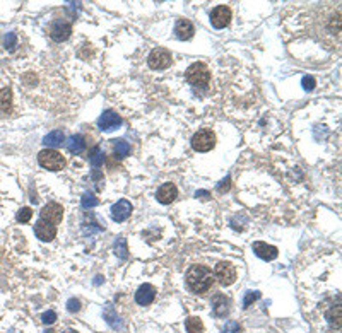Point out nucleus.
<instances>
[{
  "instance_id": "1",
  "label": "nucleus",
  "mask_w": 342,
  "mask_h": 333,
  "mask_svg": "<svg viewBox=\"0 0 342 333\" xmlns=\"http://www.w3.org/2000/svg\"><path fill=\"white\" fill-rule=\"evenodd\" d=\"M185 279H187V286L195 294H206L213 287V280H214L213 270L206 265H192L188 268Z\"/></svg>"
},
{
  "instance_id": "2",
  "label": "nucleus",
  "mask_w": 342,
  "mask_h": 333,
  "mask_svg": "<svg viewBox=\"0 0 342 333\" xmlns=\"http://www.w3.org/2000/svg\"><path fill=\"white\" fill-rule=\"evenodd\" d=\"M185 79L193 87H206L211 80V70L209 67L202 62H195L187 69L185 72Z\"/></svg>"
},
{
  "instance_id": "3",
  "label": "nucleus",
  "mask_w": 342,
  "mask_h": 333,
  "mask_svg": "<svg viewBox=\"0 0 342 333\" xmlns=\"http://www.w3.org/2000/svg\"><path fill=\"white\" fill-rule=\"evenodd\" d=\"M38 162L43 169L48 171H60L65 168V157L55 149H43L38 154Z\"/></svg>"
},
{
  "instance_id": "4",
  "label": "nucleus",
  "mask_w": 342,
  "mask_h": 333,
  "mask_svg": "<svg viewBox=\"0 0 342 333\" xmlns=\"http://www.w3.org/2000/svg\"><path fill=\"white\" fill-rule=\"evenodd\" d=\"M215 146V133L209 128H202L192 137V147L197 152H209Z\"/></svg>"
},
{
  "instance_id": "5",
  "label": "nucleus",
  "mask_w": 342,
  "mask_h": 333,
  "mask_svg": "<svg viewBox=\"0 0 342 333\" xmlns=\"http://www.w3.org/2000/svg\"><path fill=\"white\" fill-rule=\"evenodd\" d=\"M147 64L152 70H165L173 64V55L166 48H154L147 57Z\"/></svg>"
},
{
  "instance_id": "6",
  "label": "nucleus",
  "mask_w": 342,
  "mask_h": 333,
  "mask_svg": "<svg viewBox=\"0 0 342 333\" xmlns=\"http://www.w3.org/2000/svg\"><path fill=\"white\" fill-rule=\"evenodd\" d=\"M214 277L219 280V284L224 287H229L236 282V268L229 261H219L214 268Z\"/></svg>"
},
{
  "instance_id": "7",
  "label": "nucleus",
  "mask_w": 342,
  "mask_h": 333,
  "mask_svg": "<svg viewBox=\"0 0 342 333\" xmlns=\"http://www.w3.org/2000/svg\"><path fill=\"white\" fill-rule=\"evenodd\" d=\"M40 219L44 222H50V224L57 225L60 224L62 219H64V207L57 202H50L42 209V214H40Z\"/></svg>"
},
{
  "instance_id": "8",
  "label": "nucleus",
  "mask_w": 342,
  "mask_h": 333,
  "mask_svg": "<svg viewBox=\"0 0 342 333\" xmlns=\"http://www.w3.org/2000/svg\"><path fill=\"white\" fill-rule=\"evenodd\" d=\"M122 123H124L122 116L120 114H117V111H113V110L103 111V114L98 118V127L105 132L117 130L118 127H122Z\"/></svg>"
},
{
  "instance_id": "9",
  "label": "nucleus",
  "mask_w": 342,
  "mask_h": 333,
  "mask_svg": "<svg viewBox=\"0 0 342 333\" xmlns=\"http://www.w3.org/2000/svg\"><path fill=\"white\" fill-rule=\"evenodd\" d=\"M231 9L228 5H217L215 9L211 12V24L214 26L215 29H224L226 26H229L231 22Z\"/></svg>"
},
{
  "instance_id": "10",
  "label": "nucleus",
  "mask_w": 342,
  "mask_h": 333,
  "mask_svg": "<svg viewBox=\"0 0 342 333\" xmlns=\"http://www.w3.org/2000/svg\"><path fill=\"white\" fill-rule=\"evenodd\" d=\"M70 33H72V26H70V22H67V21H55V22H51V26H50V38L53 39V41H57V43L65 41V39L70 36Z\"/></svg>"
},
{
  "instance_id": "11",
  "label": "nucleus",
  "mask_w": 342,
  "mask_h": 333,
  "mask_svg": "<svg viewBox=\"0 0 342 333\" xmlns=\"http://www.w3.org/2000/svg\"><path fill=\"white\" fill-rule=\"evenodd\" d=\"M35 234L36 238L40 239V241H53L55 236H57V225L50 224V222H44L40 219L38 222L35 224Z\"/></svg>"
},
{
  "instance_id": "12",
  "label": "nucleus",
  "mask_w": 342,
  "mask_h": 333,
  "mask_svg": "<svg viewBox=\"0 0 342 333\" xmlns=\"http://www.w3.org/2000/svg\"><path fill=\"white\" fill-rule=\"evenodd\" d=\"M178 197V188L174 183H165L158 188L156 191V198L163 205H170L171 202H174V198Z\"/></svg>"
},
{
  "instance_id": "13",
  "label": "nucleus",
  "mask_w": 342,
  "mask_h": 333,
  "mask_svg": "<svg viewBox=\"0 0 342 333\" xmlns=\"http://www.w3.org/2000/svg\"><path fill=\"white\" fill-rule=\"evenodd\" d=\"M132 214V203L128 200H118L113 207H111V219L115 222H124L127 221Z\"/></svg>"
},
{
  "instance_id": "14",
  "label": "nucleus",
  "mask_w": 342,
  "mask_h": 333,
  "mask_svg": "<svg viewBox=\"0 0 342 333\" xmlns=\"http://www.w3.org/2000/svg\"><path fill=\"white\" fill-rule=\"evenodd\" d=\"M252 248H254V251H255L256 257L262 258V260H265V261L276 260L277 255H279V250H277L276 246H272V244H267V243H263V241H255Z\"/></svg>"
},
{
  "instance_id": "15",
  "label": "nucleus",
  "mask_w": 342,
  "mask_h": 333,
  "mask_svg": "<svg viewBox=\"0 0 342 333\" xmlns=\"http://www.w3.org/2000/svg\"><path fill=\"white\" fill-rule=\"evenodd\" d=\"M195 35V28H193L192 21L188 19H180L174 24V36L181 41H188Z\"/></svg>"
},
{
  "instance_id": "16",
  "label": "nucleus",
  "mask_w": 342,
  "mask_h": 333,
  "mask_svg": "<svg viewBox=\"0 0 342 333\" xmlns=\"http://www.w3.org/2000/svg\"><path fill=\"white\" fill-rule=\"evenodd\" d=\"M154 297H156V289L154 286H151V284H142L135 292V301H137V304H140V306L152 304Z\"/></svg>"
},
{
  "instance_id": "17",
  "label": "nucleus",
  "mask_w": 342,
  "mask_h": 333,
  "mask_svg": "<svg viewBox=\"0 0 342 333\" xmlns=\"http://www.w3.org/2000/svg\"><path fill=\"white\" fill-rule=\"evenodd\" d=\"M65 147L70 154H81L86 149V139L81 133H76V135H70L65 142Z\"/></svg>"
},
{
  "instance_id": "18",
  "label": "nucleus",
  "mask_w": 342,
  "mask_h": 333,
  "mask_svg": "<svg viewBox=\"0 0 342 333\" xmlns=\"http://www.w3.org/2000/svg\"><path fill=\"white\" fill-rule=\"evenodd\" d=\"M213 311H214V314L217 318L226 316V314L229 313V299L226 297V296H222V294L215 296L214 301H213Z\"/></svg>"
},
{
  "instance_id": "19",
  "label": "nucleus",
  "mask_w": 342,
  "mask_h": 333,
  "mask_svg": "<svg viewBox=\"0 0 342 333\" xmlns=\"http://www.w3.org/2000/svg\"><path fill=\"white\" fill-rule=\"evenodd\" d=\"M64 140H65L64 132H62V130H53V132L48 133V135H44L43 144L46 147H51V149H55V147H60L62 144H64Z\"/></svg>"
},
{
  "instance_id": "20",
  "label": "nucleus",
  "mask_w": 342,
  "mask_h": 333,
  "mask_svg": "<svg viewBox=\"0 0 342 333\" xmlns=\"http://www.w3.org/2000/svg\"><path fill=\"white\" fill-rule=\"evenodd\" d=\"M12 108V89L3 87L0 91V113H9Z\"/></svg>"
},
{
  "instance_id": "21",
  "label": "nucleus",
  "mask_w": 342,
  "mask_h": 333,
  "mask_svg": "<svg viewBox=\"0 0 342 333\" xmlns=\"http://www.w3.org/2000/svg\"><path fill=\"white\" fill-rule=\"evenodd\" d=\"M111 142H113V150H115V154H117L118 159H124L130 154V146H128V142H125L124 139L111 140Z\"/></svg>"
},
{
  "instance_id": "22",
  "label": "nucleus",
  "mask_w": 342,
  "mask_h": 333,
  "mask_svg": "<svg viewBox=\"0 0 342 333\" xmlns=\"http://www.w3.org/2000/svg\"><path fill=\"white\" fill-rule=\"evenodd\" d=\"M103 161H105V154H103L101 147L96 146L91 149V152H89V162H91L92 168H99V166H103Z\"/></svg>"
},
{
  "instance_id": "23",
  "label": "nucleus",
  "mask_w": 342,
  "mask_h": 333,
  "mask_svg": "<svg viewBox=\"0 0 342 333\" xmlns=\"http://www.w3.org/2000/svg\"><path fill=\"white\" fill-rule=\"evenodd\" d=\"M185 328H187L188 333H202L204 332V323L200 318L197 316H190L187 321H185Z\"/></svg>"
},
{
  "instance_id": "24",
  "label": "nucleus",
  "mask_w": 342,
  "mask_h": 333,
  "mask_svg": "<svg viewBox=\"0 0 342 333\" xmlns=\"http://www.w3.org/2000/svg\"><path fill=\"white\" fill-rule=\"evenodd\" d=\"M128 248H127V239L124 238V236H120V238L117 239V243H115V255H117L118 258H122V260H125V258L128 257Z\"/></svg>"
},
{
  "instance_id": "25",
  "label": "nucleus",
  "mask_w": 342,
  "mask_h": 333,
  "mask_svg": "<svg viewBox=\"0 0 342 333\" xmlns=\"http://www.w3.org/2000/svg\"><path fill=\"white\" fill-rule=\"evenodd\" d=\"M327 320H329V323L332 325V327H336L337 330L341 328V306H337V308H332L327 313Z\"/></svg>"
},
{
  "instance_id": "26",
  "label": "nucleus",
  "mask_w": 342,
  "mask_h": 333,
  "mask_svg": "<svg viewBox=\"0 0 342 333\" xmlns=\"http://www.w3.org/2000/svg\"><path fill=\"white\" fill-rule=\"evenodd\" d=\"M99 203V200L94 197V193H91V191H86V193L83 195V200H81V205H83V209H92V207H96Z\"/></svg>"
},
{
  "instance_id": "27",
  "label": "nucleus",
  "mask_w": 342,
  "mask_h": 333,
  "mask_svg": "<svg viewBox=\"0 0 342 333\" xmlns=\"http://www.w3.org/2000/svg\"><path fill=\"white\" fill-rule=\"evenodd\" d=\"M258 297H260V292H256V291H248L247 294H245V299H243V308H245V309L250 308L252 302H255Z\"/></svg>"
},
{
  "instance_id": "28",
  "label": "nucleus",
  "mask_w": 342,
  "mask_h": 333,
  "mask_svg": "<svg viewBox=\"0 0 342 333\" xmlns=\"http://www.w3.org/2000/svg\"><path fill=\"white\" fill-rule=\"evenodd\" d=\"M31 217H33V210L29 207H22L19 212H17V221L22 222V224L31 221Z\"/></svg>"
},
{
  "instance_id": "29",
  "label": "nucleus",
  "mask_w": 342,
  "mask_h": 333,
  "mask_svg": "<svg viewBox=\"0 0 342 333\" xmlns=\"http://www.w3.org/2000/svg\"><path fill=\"white\" fill-rule=\"evenodd\" d=\"M301 84H303V89H304V91H313L315 86H317V80H315L311 75H304L303 80H301Z\"/></svg>"
},
{
  "instance_id": "30",
  "label": "nucleus",
  "mask_w": 342,
  "mask_h": 333,
  "mask_svg": "<svg viewBox=\"0 0 342 333\" xmlns=\"http://www.w3.org/2000/svg\"><path fill=\"white\" fill-rule=\"evenodd\" d=\"M42 321L44 325H53L57 321V313L55 311H46V313H43Z\"/></svg>"
},
{
  "instance_id": "31",
  "label": "nucleus",
  "mask_w": 342,
  "mask_h": 333,
  "mask_svg": "<svg viewBox=\"0 0 342 333\" xmlns=\"http://www.w3.org/2000/svg\"><path fill=\"white\" fill-rule=\"evenodd\" d=\"M67 309H69V313H77V311L81 309V302L79 299H69V302H67Z\"/></svg>"
},
{
  "instance_id": "32",
  "label": "nucleus",
  "mask_w": 342,
  "mask_h": 333,
  "mask_svg": "<svg viewBox=\"0 0 342 333\" xmlns=\"http://www.w3.org/2000/svg\"><path fill=\"white\" fill-rule=\"evenodd\" d=\"M229 188H231V178L226 176L224 180H222L221 183L217 185V191H221V193H224V191H228Z\"/></svg>"
},
{
  "instance_id": "33",
  "label": "nucleus",
  "mask_w": 342,
  "mask_h": 333,
  "mask_svg": "<svg viewBox=\"0 0 342 333\" xmlns=\"http://www.w3.org/2000/svg\"><path fill=\"white\" fill-rule=\"evenodd\" d=\"M3 44H5V48H9V50H12L14 44H16V35L14 33H10V35L5 36V39H3Z\"/></svg>"
},
{
  "instance_id": "34",
  "label": "nucleus",
  "mask_w": 342,
  "mask_h": 333,
  "mask_svg": "<svg viewBox=\"0 0 342 333\" xmlns=\"http://www.w3.org/2000/svg\"><path fill=\"white\" fill-rule=\"evenodd\" d=\"M91 178H92V180L96 181V183L99 185V188H101V183H103V175H101V173L98 171V169H94V171H92Z\"/></svg>"
}]
</instances>
